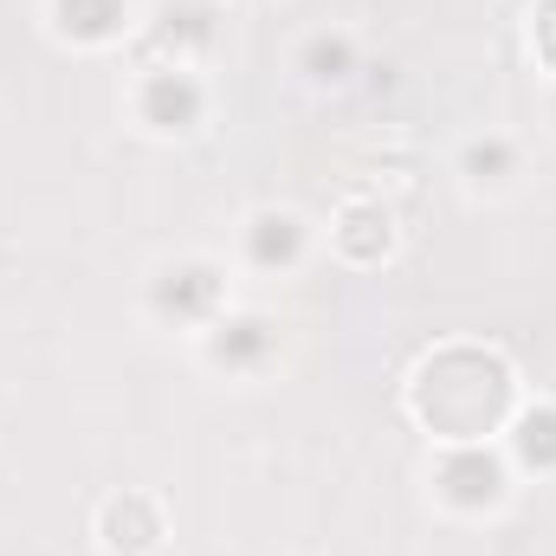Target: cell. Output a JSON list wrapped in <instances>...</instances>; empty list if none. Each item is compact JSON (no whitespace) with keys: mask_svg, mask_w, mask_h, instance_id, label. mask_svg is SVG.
<instances>
[{"mask_svg":"<svg viewBox=\"0 0 556 556\" xmlns=\"http://www.w3.org/2000/svg\"><path fill=\"white\" fill-rule=\"evenodd\" d=\"M466 162H472V168H505V162H511V149H505V142H492V149H472Z\"/></svg>","mask_w":556,"mask_h":556,"instance_id":"13","label":"cell"},{"mask_svg":"<svg viewBox=\"0 0 556 556\" xmlns=\"http://www.w3.org/2000/svg\"><path fill=\"white\" fill-rule=\"evenodd\" d=\"M304 65H311V78H350V46L343 39H317L304 52Z\"/></svg>","mask_w":556,"mask_h":556,"instance_id":"11","label":"cell"},{"mask_svg":"<svg viewBox=\"0 0 556 556\" xmlns=\"http://www.w3.org/2000/svg\"><path fill=\"white\" fill-rule=\"evenodd\" d=\"M214 356H220L227 369H247V363L273 356V324H266V317H233V324H220Z\"/></svg>","mask_w":556,"mask_h":556,"instance_id":"7","label":"cell"},{"mask_svg":"<svg viewBox=\"0 0 556 556\" xmlns=\"http://www.w3.org/2000/svg\"><path fill=\"white\" fill-rule=\"evenodd\" d=\"M59 26L78 39H111L124 26V0H59Z\"/></svg>","mask_w":556,"mask_h":556,"instance_id":"8","label":"cell"},{"mask_svg":"<svg viewBox=\"0 0 556 556\" xmlns=\"http://www.w3.org/2000/svg\"><path fill=\"white\" fill-rule=\"evenodd\" d=\"M142 117H149L155 130H188V124L201 117V85H194L188 72H149V85H142Z\"/></svg>","mask_w":556,"mask_h":556,"instance_id":"2","label":"cell"},{"mask_svg":"<svg viewBox=\"0 0 556 556\" xmlns=\"http://www.w3.org/2000/svg\"><path fill=\"white\" fill-rule=\"evenodd\" d=\"M382 220H389L382 207H350V214H343V233H337L343 253H356V260H382V253H389V233H369V227H382Z\"/></svg>","mask_w":556,"mask_h":556,"instance_id":"9","label":"cell"},{"mask_svg":"<svg viewBox=\"0 0 556 556\" xmlns=\"http://www.w3.org/2000/svg\"><path fill=\"white\" fill-rule=\"evenodd\" d=\"M155 531H162V525H155L149 498H137V492H130V498H111V505H104V544H111L117 556L149 551V544H155Z\"/></svg>","mask_w":556,"mask_h":556,"instance_id":"5","label":"cell"},{"mask_svg":"<svg viewBox=\"0 0 556 556\" xmlns=\"http://www.w3.org/2000/svg\"><path fill=\"white\" fill-rule=\"evenodd\" d=\"M538 52L556 65V0H544V20H538Z\"/></svg>","mask_w":556,"mask_h":556,"instance_id":"12","label":"cell"},{"mask_svg":"<svg viewBox=\"0 0 556 556\" xmlns=\"http://www.w3.org/2000/svg\"><path fill=\"white\" fill-rule=\"evenodd\" d=\"M298 247H304V227H298L291 214H260V220L247 227V253H253L260 266H291Z\"/></svg>","mask_w":556,"mask_h":556,"instance_id":"6","label":"cell"},{"mask_svg":"<svg viewBox=\"0 0 556 556\" xmlns=\"http://www.w3.org/2000/svg\"><path fill=\"white\" fill-rule=\"evenodd\" d=\"M518 453L531 466H556V408H538V415L518 420Z\"/></svg>","mask_w":556,"mask_h":556,"instance_id":"10","label":"cell"},{"mask_svg":"<svg viewBox=\"0 0 556 556\" xmlns=\"http://www.w3.org/2000/svg\"><path fill=\"white\" fill-rule=\"evenodd\" d=\"M155 304L168 311V317H207L214 304H220V273L214 266H201V260H188V266H175V273H162L155 285Z\"/></svg>","mask_w":556,"mask_h":556,"instance_id":"3","label":"cell"},{"mask_svg":"<svg viewBox=\"0 0 556 556\" xmlns=\"http://www.w3.org/2000/svg\"><path fill=\"white\" fill-rule=\"evenodd\" d=\"M440 485H446V498H459V505H492V498L505 492V472H498V459H485L479 446H459V453L440 466Z\"/></svg>","mask_w":556,"mask_h":556,"instance_id":"4","label":"cell"},{"mask_svg":"<svg viewBox=\"0 0 556 556\" xmlns=\"http://www.w3.org/2000/svg\"><path fill=\"white\" fill-rule=\"evenodd\" d=\"M505 395H511L505 363H498V356H479V350H446V356H433L415 382L420 420H427L433 433L459 440V446H472V440L498 420Z\"/></svg>","mask_w":556,"mask_h":556,"instance_id":"1","label":"cell"}]
</instances>
